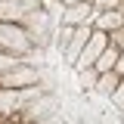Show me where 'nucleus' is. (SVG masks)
Returning a JSON list of instances; mask_svg holds the SVG:
<instances>
[{"label": "nucleus", "mask_w": 124, "mask_h": 124, "mask_svg": "<svg viewBox=\"0 0 124 124\" xmlns=\"http://www.w3.org/2000/svg\"><path fill=\"white\" fill-rule=\"evenodd\" d=\"M34 37L28 34L25 25L19 22H0V53H9L16 59H25L31 50H34Z\"/></svg>", "instance_id": "1"}, {"label": "nucleus", "mask_w": 124, "mask_h": 124, "mask_svg": "<svg viewBox=\"0 0 124 124\" xmlns=\"http://www.w3.org/2000/svg\"><path fill=\"white\" fill-rule=\"evenodd\" d=\"M40 81V75H37V68L34 65H28V62H16L13 68H6L3 75H0V87H13V90H22V87H34Z\"/></svg>", "instance_id": "2"}, {"label": "nucleus", "mask_w": 124, "mask_h": 124, "mask_svg": "<svg viewBox=\"0 0 124 124\" xmlns=\"http://www.w3.org/2000/svg\"><path fill=\"white\" fill-rule=\"evenodd\" d=\"M108 44H112V34H106V31H99V28H93L87 46L81 50V56H78V62H75V71H87V68H93V62L99 59V53H102Z\"/></svg>", "instance_id": "3"}, {"label": "nucleus", "mask_w": 124, "mask_h": 124, "mask_svg": "<svg viewBox=\"0 0 124 124\" xmlns=\"http://www.w3.org/2000/svg\"><path fill=\"white\" fill-rule=\"evenodd\" d=\"M93 19H96V9H93L90 0H84V3H75V6H68L65 13H62V25H93Z\"/></svg>", "instance_id": "4"}, {"label": "nucleus", "mask_w": 124, "mask_h": 124, "mask_svg": "<svg viewBox=\"0 0 124 124\" xmlns=\"http://www.w3.org/2000/svg\"><path fill=\"white\" fill-rule=\"evenodd\" d=\"M124 25V13H118V9H96V19H93V28L106 31V34H112V31H118Z\"/></svg>", "instance_id": "5"}, {"label": "nucleus", "mask_w": 124, "mask_h": 124, "mask_svg": "<svg viewBox=\"0 0 124 124\" xmlns=\"http://www.w3.org/2000/svg\"><path fill=\"white\" fill-rule=\"evenodd\" d=\"M118 56H121V50L115 44H108L102 53H99V59L93 62V71L96 75H106V71H115V62H118Z\"/></svg>", "instance_id": "6"}, {"label": "nucleus", "mask_w": 124, "mask_h": 124, "mask_svg": "<svg viewBox=\"0 0 124 124\" xmlns=\"http://www.w3.org/2000/svg\"><path fill=\"white\" fill-rule=\"evenodd\" d=\"M118 84H121V75H115V71H106V75H96V90L99 93H112L118 90Z\"/></svg>", "instance_id": "7"}, {"label": "nucleus", "mask_w": 124, "mask_h": 124, "mask_svg": "<svg viewBox=\"0 0 124 124\" xmlns=\"http://www.w3.org/2000/svg\"><path fill=\"white\" fill-rule=\"evenodd\" d=\"M93 9H118V3L121 0H90Z\"/></svg>", "instance_id": "8"}, {"label": "nucleus", "mask_w": 124, "mask_h": 124, "mask_svg": "<svg viewBox=\"0 0 124 124\" xmlns=\"http://www.w3.org/2000/svg\"><path fill=\"white\" fill-rule=\"evenodd\" d=\"M112 44L118 46V50H124V25H121L118 31H112Z\"/></svg>", "instance_id": "9"}, {"label": "nucleus", "mask_w": 124, "mask_h": 124, "mask_svg": "<svg viewBox=\"0 0 124 124\" xmlns=\"http://www.w3.org/2000/svg\"><path fill=\"white\" fill-rule=\"evenodd\" d=\"M115 75L124 78V50H121V56H118V62H115Z\"/></svg>", "instance_id": "10"}, {"label": "nucleus", "mask_w": 124, "mask_h": 124, "mask_svg": "<svg viewBox=\"0 0 124 124\" xmlns=\"http://www.w3.org/2000/svg\"><path fill=\"white\" fill-rule=\"evenodd\" d=\"M62 3V9H68V6H75V3H84V0H59Z\"/></svg>", "instance_id": "11"}]
</instances>
